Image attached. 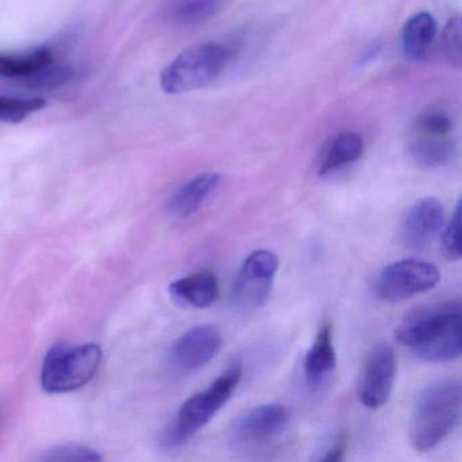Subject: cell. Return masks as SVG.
<instances>
[{
  "label": "cell",
  "instance_id": "20",
  "mask_svg": "<svg viewBox=\"0 0 462 462\" xmlns=\"http://www.w3.org/2000/svg\"><path fill=\"white\" fill-rule=\"evenodd\" d=\"M45 106H47V101L40 97L23 98V97L0 96V123H23L34 113L42 112Z\"/></svg>",
  "mask_w": 462,
  "mask_h": 462
},
{
  "label": "cell",
  "instance_id": "23",
  "mask_svg": "<svg viewBox=\"0 0 462 462\" xmlns=\"http://www.w3.org/2000/svg\"><path fill=\"white\" fill-rule=\"evenodd\" d=\"M442 248L450 261L461 259V201L457 202L456 210L442 236Z\"/></svg>",
  "mask_w": 462,
  "mask_h": 462
},
{
  "label": "cell",
  "instance_id": "14",
  "mask_svg": "<svg viewBox=\"0 0 462 462\" xmlns=\"http://www.w3.org/2000/svg\"><path fill=\"white\" fill-rule=\"evenodd\" d=\"M437 37V23L429 13H418L402 28V55L410 63L420 64L429 58Z\"/></svg>",
  "mask_w": 462,
  "mask_h": 462
},
{
  "label": "cell",
  "instance_id": "15",
  "mask_svg": "<svg viewBox=\"0 0 462 462\" xmlns=\"http://www.w3.org/2000/svg\"><path fill=\"white\" fill-rule=\"evenodd\" d=\"M337 366V353H335L332 327L324 323L316 335L312 346L308 350L304 359V374L308 385L318 386L324 383Z\"/></svg>",
  "mask_w": 462,
  "mask_h": 462
},
{
  "label": "cell",
  "instance_id": "1",
  "mask_svg": "<svg viewBox=\"0 0 462 462\" xmlns=\"http://www.w3.org/2000/svg\"><path fill=\"white\" fill-rule=\"evenodd\" d=\"M394 337L423 361L443 364L458 359L462 354L461 302H437L412 310L400 321Z\"/></svg>",
  "mask_w": 462,
  "mask_h": 462
},
{
  "label": "cell",
  "instance_id": "21",
  "mask_svg": "<svg viewBox=\"0 0 462 462\" xmlns=\"http://www.w3.org/2000/svg\"><path fill=\"white\" fill-rule=\"evenodd\" d=\"M453 131V120L443 110H426L415 123V134L431 137H448Z\"/></svg>",
  "mask_w": 462,
  "mask_h": 462
},
{
  "label": "cell",
  "instance_id": "19",
  "mask_svg": "<svg viewBox=\"0 0 462 462\" xmlns=\"http://www.w3.org/2000/svg\"><path fill=\"white\" fill-rule=\"evenodd\" d=\"M51 63H53V53L48 48H39L25 55H0V78L31 82Z\"/></svg>",
  "mask_w": 462,
  "mask_h": 462
},
{
  "label": "cell",
  "instance_id": "18",
  "mask_svg": "<svg viewBox=\"0 0 462 462\" xmlns=\"http://www.w3.org/2000/svg\"><path fill=\"white\" fill-rule=\"evenodd\" d=\"M410 155L421 169H440L453 161L456 155V145L450 137L415 134L410 143Z\"/></svg>",
  "mask_w": 462,
  "mask_h": 462
},
{
  "label": "cell",
  "instance_id": "8",
  "mask_svg": "<svg viewBox=\"0 0 462 462\" xmlns=\"http://www.w3.org/2000/svg\"><path fill=\"white\" fill-rule=\"evenodd\" d=\"M396 353L388 343H378L369 351L356 381V394L365 407L377 410L389 402L396 378Z\"/></svg>",
  "mask_w": 462,
  "mask_h": 462
},
{
  "label": "cell",
  "instance_id": "3",
  "mask_svg": "<svg viewBox=\"0 0 462 462\" xmlns=\"http://www.w3.org/2000/svg\"><path fill=\"white\" fill-rule=\"evenodd\" d=\"M242 375V364L235 362L216 378L207 391L199 392L186 400L174 423L164 432V445L169 448L183 445L199 430L204 429L231 399Z\"/></svg>",
  "mask_w": 462,
  "mask_h": 462
},
{
  "label": "cell",
  "instance_id": "9",
  "mask_svg": "<svg viewBox=\"0 0 462 462\" xmlns=\"http://www.w3.org/2000/svg\"><path fill=\"white\" fill-rule=\"evenodd\" d=\"M291 412L278 402L259 405L235 423L232 442L239 448H255L280 438L288 429Z\"/></svg>",
  "mask_w": 462,
  "mask_h": 462
},
{
  "label": "cell",
  "instance_id": "2",
  "mask_svg": "<svg viewBox=\"0 0 462 462\" xmlns=\"http://www.w3.org/2000/svg\"><path fill=\"white\" fill-rule=\"evenodd\" d=\"M462 412V383L446 378L421 389L413 402L410 440L420 453L432 450L458 426Z\"/></svg>",
  "mask_w": 462,
  "mask_h": 462
},
{
  "label": "cell",
  "instance_id": "24",
  "mask_svg": "<svg viewBox=\"0 0 462 462\" xmlns=\"http://www.w3.org/2000/svg\"><path fill=\"white\" fill-rule=\"evenodd\" d=\"M42 459V461H101L102 456L93 448L67 445L48 450Z\"/></svg>",
  "mask_w": 462,
  "mask_h": 462
},
{
  "label": "cell",
  "instance_id": "11",
  "mask_svg": "<svg viewBox=\"0 0 462 462\" xmlns=\"http://www.w3.org/2000/svg\"><path fill=\"white\" fill-rule=\"evenodd\" d=\"M443 220L445 210L439 199L435 197L419 199L402 221V243L411 250H424L442 231Z\"/></svg>",
  "mask_w": 462,
  "mask_h": 462
},
{
  "label": "cell",
  "instance_id": "10",
  "mask_svg": "<svg viewBox=\"0 0 462 462\" xmlns=\"http://www.w3.org/2000/svg\"><path fill=\"white\" fill-rule=\"evenodd\" d=\"M221 346L223 337L216 327L209 324L197 326L172 343L167 362L175 372H197L217 356Z\"/></svg>",
  "mask_w": 462,
  "mask_h": 462
},
{
  "label": "cell",
  "instance_id": "17",
  "mask_svg": "<svg viewBox=\"0 0 462 462\" xmlns=\"http://www.w3.org/2000/svg\"><path fill=\"white\" fill-rule=\"evenodd\" d=\"M364 152V140L356 132L337 134L323 151L319 162L318 172L327 177L347 164L354 163Z\"/></svg>",
  "mask_w": 462,
  "mask_h": 462
},
{
  "label": "cell",
  "instance_id": "7",
  "mask_svg": "<svg viewBox=\"0 0 462 462\" xmlns=\"http://www.w3.org/2000/svg\"><path fill=\"white\" fill-rule=\"evenodd\" d=\"M280 261L270 250L254 251L245 258L232 288V302L245 310H255L269 301Z\"/></svg>",
  "mask_w": 462,
  "mask_h": 462
},
{
  "label": "cell",
  "instance_id": "5",
  "mask_svg": "<svg viewBox=\"0 0 462 462\" xmlns=\"http://www.w3.org/2000/svg\"><path fill=\"white\" fill-rule=\"evenodd\" d=\"M101 361L99 346H55L42 365V388L48 393L77 391L90 383Z\"/></svg>",
  "mask_w": 462,
  "mask_h": 462
},
{
  "label": "cell",
  "instance_id": "16",
  "mask_svg": "<svg viewBox=\"0 0 462 462\" xmlns=\"http://www.w3.org/2000/svg\"><path fill=\"white\" fill-rule=\"evenodd\" d=\"M226 0H169L164 6V20L180 28L201 25L217 15Z\"/></svg>",
  "mask_w": 462,
  "mask_h": 462
},
{
  "label": "cell",
  "instance_id": "4",
  "mask_svg": "<svg viewBox=\"0 0 462 462\" xmlns=\"http://www.w3.org/2000/svg\"><path fill=\"white\" fill-rule=\"evenodd\" d=\"M231 56L229 48L216 42L188 48L162 72V88L170 96H180L207 88L223 74Z\"/></svg>",
  "mask_w": 462,
  "mask_h": 462
},
{
  "label": "cell",
  "instance_id": "22",
  "mask_svg": "<svg viewBox=\"0 0 462 462\" xmlns=\"http://www.w3.org/2000/svg\"><path fill=\"white\" fill-rule=\"evenodd\" d=\"M458 17L451 18L448 25L443 29L440 48H442L443 58L450 66L461 67L462 61V25Z\"/></svg>",
  "mask_w": 462,
  "mask_h": 462
},
{
  "label": "cell",
  "instance_id": "12",
  "mask_svg": "<svg viewBox=\"0 0 462 462\" xmlns=\"http://www.w3.org/2000/svg\"><path fill=\"white\" fill-rule=\"evenodd\" d=\"M170 293L185 307L205 310L217 301L220 285L215 273L202 270L174 281L170 285Z\"/></svg>",
  "mask_w": 462,
  "mask_h": 462
},
{
  "label": "cell",
  "instance_id": "13",
  "mask_svg": "<svg viewBox=\"0 0 462 462\" xmlns=\"http://www.w3.org/2000/svg\"><path fill=\"white\" fill-rule=\"evenodd\" d=\"M221 177L216 172H204L183 183L169 201V212L178 218L196 215L220 186Z\"/></svg>",
  "mask_w": 462,
  "mask_h": 462
},
{
  "label": "cell",
  "instance_id": "6",
  "mask_svg": "<svg viewBox=\"0 0 462 462\" xmlns=\"http://www.w3.org/2000/svg\"><path fill=\"white\" fill-rule=\"evenodd\" d=\"M435 264L419 259H402L381 270L375 278V294L383 301L396 302L426 293L439 283Z\"/></svg>",
  "mask_w": 462,
  "mask_h": 462
},
{
  "label": "cell",
  "instance_id": "25",
  "mask_svg": "<svg viewBox=\"0 0 462 462\" xmlns=\"http://www.w3.org/2000/svg\"><path fill=\"white\" fill-rule=\"evenodd\" d=\"M346 450H347V437H346V434L337 435V439H335L331 448L326 451V456L321 459L328 462L342 461L345 458Z\"/></svg>",
  "mask_w": 462,
  "mask_h": 462
}]
</instances>
